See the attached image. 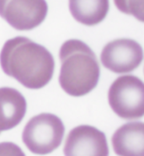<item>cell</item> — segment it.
I'll use <instances>...</instances> for the list:
<instances>
[{"label":"cell","instance_id":"1","mask_svg":"<svg viewBox=\"0 0 144 156\" xmlns=\"http://www.w3.org/2000/svg\"><path fill=\"white\" fill-rule=\"evenodd\" d=\"M0 64L5 74L30 90L46 86L53 76L55 68L50 51L24 37H14L4 43L0 52Z\"/></svg>","mask_w":144,"mask_h":156},{"label":"cell","instance_id":"2","mask_svg":"<svg viewBox=\"0 0 144 156\" xmlns=\"http://www.w3.org/2000/svg\"><path fill=\"white\" fill-rule=\"evenodd\" d=\"M59 58V83L67 94L80 97L97 86L100 68L96 55L86 43L77 39L66 41L60 48Z\"/></svg>","mask_w":144,"mask_h":156},{"label":"cell","instance_id":"3","mask_svg":"<svg viewBox=\"0 0 144 156\" xmlns=\"http://www.w3.org/2000/svg\"><path fill=\"white\" fill-rule=\"evenodd\" d=\"M64 132V124L58 116L40 113L33 116L25 125L22 140L30 152L45 155L61 145Z\"/></svg>","mask_w":144,"mask_h":156},{"label":"cell","instance_id":"4","mask_svg":"<svg viewBox=\"0 0 144 156\" xmlns=\"http://www.w3.org/2000/svg\"><path fill=\"white\" fill-rule=\"evenodd\" d=\"M112 111L125 120L142 118L144 115V84L134 75L118 77L108 92Z\"/></svg>","mask_w":144,"mask_h":156},{"label":"cell","instance_id":"5","mask_svg":"<svg viewBox=\"0 0 144 156\" xmlns=\"http://www.w3.org/2000/svg\"><path fill=\"white\" fill-rule=\"evenodd\" d=\"M46 0H0V16L17 30L39 26L47 17Z\"/></svg>","mask_w":144,"mask_h":156},{"label":"cell","instance_id":"6","mask_svg":"<svg viewBox=\"0 0 144 156\" xmlns=\"http://www.w3.org/2000/svg\"><path fill=\"white\" fill-rule=\"evenodd\" d=\"M142 47L136 41L127 38L107 43L101 51L100 60L105 69L115 73L132 72L142 63Z\"/></svg>","mask_w":144,"mask_h":156},{"label":"cell","instance_id":"7","mask_svg":"<svg viewBox=\"0 0 144 156\" xmlns=\"http://www.w3.org/2000/svg\"><path fill=\"white\" fill-rule=\"evenodd\" d=\"M65 156H109L103 132L90 125H80L69 132L65 142Z\"/></svg>","mask_w":144,"mask_h":156},{"label":"cell","instance_id":"8","mask_svg":"<svg viewBox=\"0 0 144 156\" xmlns=\"http://www.w3.org/2000/svg\"><path fill=\"white\" fill-rule=\"evenodd\" d=\"M112 147L118 156H144V124L132 122L115 131L111 138Z\"/></svg>","mask_w":144,"mask_h":156},{"label":"cell","instance_id":"9","mask_svg":"<svg viewBox=\"0 0 144 156\" xmlns=\"http://www.w3.org/2000/svg\"><path fill=\"white\" fill-rule=\"evenodd\" d=\"M26 107L25 98L19 91L0 88V133L18 126L26 113Z\"/></svg>","mask_w":144,"mask_h":156},{"label":"cell","instance_id":"10","mask_svg":"<svg viewBox=\"0 0 144 156\" xmlns=\"http://www.w3.org/2000/svg\"><path fill=\"white\" fill-rule=\"evenodd\" d=\"M109 8V0H69L71 15L84 26H93L103 21Z\"/></svg>","mask_w":144,"mask_h":156},{"label":"cell","instance_id":"11","mask_svg":"<svg viewBox=\"0 0 144 156\" xmlns=\"http://www.w3.org/2000/svg\"><path fill=\"white\" fill-rule=\"evenodd\" d=\"M116 8L126 15H133L139 21L144 20V0H114Z\"/></svg>","mask_w":144,"mask_h":156},{"label":"cell","instance_id":"12","mask_svg":"<svg viewBox=\"0 0 144 156\" xmlns=\"http://www.w3.org/2000/svg\"><path fill=\"white\" fill-rule=\"evenodd\" d=\"M0 156H25L20 147L12 142L0 143Z\"/></svg>","mask_w":144,"mask_h":156}]
</instances>
